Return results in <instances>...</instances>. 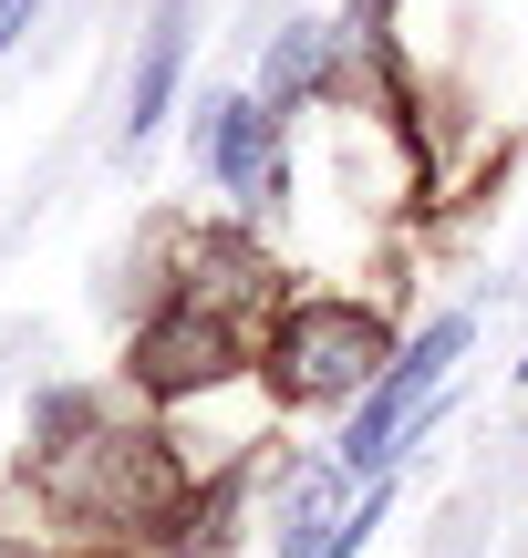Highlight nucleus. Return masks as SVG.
<instances>
[{
	"instance_id": "423d86ee",
	"label": "nucleus",
	"mask_w": 528,
	"mask_h": 558,
	"mask_svg": "<svg viewBox=\"0 0 528 558\" xmlns=\"http://www.w3.org/2000/svg\"><path fill=\"white\" fill-rule=\"evenodd\" d=\"M187 21H197V0H156V21H145V41H135V73H124V156L135 145H156L166 135V114H177V94H187Z\"/></svg>"
},
{
	"instance_id": "1a4fd4ad",
	"label": "nucleus",
	"mask_w": 528,
	"mask_h": 558,
	"mask_svg": "<svg viewBox=\"0 0 528 558\" xmlns=\"http://www.w3.org/2000/svg\"><path fill=\"white\" fill-rule=\"evenodd\" d=\"M32 21H41V0H0V62L32 41Z\"/></svg>"
},
{
	"instance_id": "20e7f679",
	"label": "nucleus",
	"mask_w": 528,
	"mask_h": 558,
	"mask_svg": "<svg viewBox=\"0 0 528 558\" xmlns=\"http://www.w3.org/2000/svg\"><path fill=\"white\" fill-rule=\"evenodd\" d=\"M124 393L156 403V414H177V403H207L218 383L249 373V320L228 311V300L207 290H156L135 311V331H124Z\"/></svg>"
},
{
	"instance_id": "f03ea898",
	"label": "nucleus",
	"mask_w": 528,
	"mask_h": 558,
	"mask_svg": "<svg viewBox=\"0 0 528 558\" xmlns=\"http://www.w3.org/2000/svg\"><path fill=\"white\" fill-rule=\"evenodd\" d=\"M405 352V331H394L384 300L363 290H290L280 311L260 320V383L280 403H301V414H332V403H363V383L384 373V362Z\"/></svg>"
},
{
	"instance_id": "0eeeda50",
	"label": "nucleus",
	"mask_w": 528,
	"mask_h": 558,
	"mask_svg": "<svg viewBox=\"0 0 528 558\" xmlns=\"http://www.w3.org/2000/svg\"><path fill=\"white\" fill-rule=\"evenodd\" d=\"M343 73V32H332V21H290L280 41H269V62H260V83H249V94L269 104V114H301V104H322V83Z\"/></svg>"
},
{
	"instance_id": "9d476101",
	"label": "nucleus",
	"mask_w": 528,
	"mask_h": 558,
	"mask_svg": "<svg viewBox=\"0 0 528 558\" xmlns=\"http://www.w3.org/2000/svg\"><path fill=\"white\" fill-rule=\"evenodd\" d=\"M373 21H384V0H352V32H373Z\"/></svg>"
},
{
	"instance_id": "7ed1b4c3",
	"label": "nucleus",
	"mask_w": 528,
	"mask_h": 558,
	"mask_svg": "<svg viewBox=\"0 0 528 558\" xmlns=\"http://www.w3.org/2000/svg\"><path fill=\"white\" fill-rule=\"evenodd\" d=\"M467 341H477V311H435L425 331H405V352H394L384 373L363 383V403H352L343 435H332V465H343L352 486L394 476V465H405V445H425V435H435V393L456 383Z\"/></svg>"
},
{
	"instance_id": "f8f14e48",
	"label": "nucleus",
	"mask_w": 528,
	"mask_h": 558,
	"mask_svg": "<svg viewBox=\"0 0 528 558\" xmlns=\"http://www.w3.org/2000/svg\"><path fill=\"white\" fill-rule=\"evenodd\" d=\"M518 383H528V352H518Z\"/></svg>"
},
{
	"instance_id": "39448f33",
	"label": "nucleus",
	"mask_w": 528,
	"mask_h": 558,
	"mask_svg": "<svg viewBox=\"0 0 528 558\" xmlns=\"http://www.w3.org/2000/svg\"><path fill=\"white\" fill-rule=\"evenodd\" d=\"M197 166L218 197L260 207L269 186H280V114H269L260 94H207L197 104Z\"/></svg>"
},
{
	"instance_id": "6e6552de",
	"label": "nucleus",
	"mask_w": 528,
	"mask_h": 558,
	"mask_svg": "<svg viewBox=\"0 0 528 558\" xmlns=\"http://www.w3.org/2000/svg\"><path fill=\"white\" fill-rule=\"evenodd\" d=\"M352 497H363V486H352L343 465H301V476H290V497H280V518H269V548H280V558H311L332 527H343Z\"/></svg>"
},
{
	"instance_id": "f257e3e1",
	"label": "nucleus",
	"mask_w": 528,
	"mask_h": 558,
	"mask_svg": "<svg viewBox=\"0 0 528 558\" xmlns=\"http://www.w3.org/2000/svg\"><path fill=\"white\" fill-rule=\"evenodd\" d=\"M32 476L41 518L73 548H115V558H166V527L187 507V456L166 445V424L115 414V393H83V383H52L32 403Z\"/></svg>"
},
{
	"instance_id": "9b49d317",
	"label": "nucleus",
	"mask_w": 528,
	"mask_h": 558,
	"mask_svg": "<svg viewBox=\"0 0 528 558\" xmlns=\"http://www.w3.org/2000/svg\"><path fill=\"white\" fill-rule=\"evenodd\" d=\"M0 558H32V538H11V527H0Z\"/></svg>"
}]
</instances>
